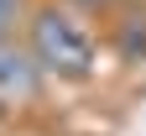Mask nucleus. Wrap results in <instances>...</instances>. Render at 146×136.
Wrapping results in <instances>:
<instances>
[{"label":"nucleus","instance_id":"obj_4","mask_svg":"<svg viewBox=\"0 0 146 136\" xmlns=\"http://www.w3.org/2000/svg\"><path fill=\"white\" fill-rule=\"evenodd\" d=\"M120 47H125V58H136V52H146V21H131V31L120 37Z\"/></svg>","mask_w":146,"mask_h":136},{"label":"nucleus","instance_id":"obj_2","mask_svg":"<svg viewBox=\"0 0 146 136\" xmlns=\"http://www.w3.org/2000/svg\"><path fill=\"white\" fill-rule=\"evenodd\" d=\"M42 94V68H36L31 47L0 42V105H26Z\"/></svg>","mask_w":146,"mask_h":136},{"label":"nucleus","instance_id":"obj_3","mask_svg":"<svg viewBox=\"0 0 146 136\" xmlns=\"http://www.w3.org/2000/svg\"><path fill=\"white\" fill-rule=\"evenodd\" d=\"M21 16H26V0H0V42H16Z\"/></svg>","mask_w":146,"mask_h":136},{"label":"nucleus","instance_id":"obj_1","mask_svg":"<svg viewBox=\"0 0 146 136\" xmlns=\"http://www.w3.org/2000/svg\"><path fill=\"white\" fill-rule=\"evenodd\" d=\"M26 47H31L42 73H58V79H89L94 73V37H89V26L78 16L58 11V5L31 16Z\"/></svg>","mask_w":146,"mask_h":136},{"label":"nucleus","instance_id":"obj_5","mask_svg":"<svg viewBox=\"0 0 146 136\" xmlns=\"http://www.w3.org/2000/svg\"><path fill=\"white\" fill-rule=\"evenodd\" d=\"M0 115H5V105H0Z\"/></svg>","mask_w":146,"mask_h":136}]
</instances>
